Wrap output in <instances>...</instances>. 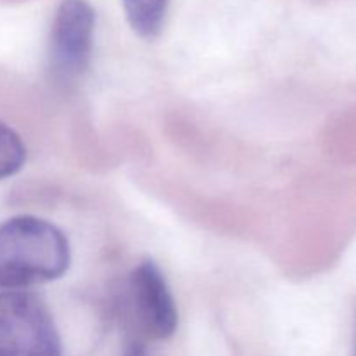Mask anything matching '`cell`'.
<instances>
[{
    "mask_svg": "<svg viewBox=\"0 0 356 356\" xmlns=\"http://www.w3.org/2000/svg\"><path fill=\"white\" fill-rule=\"evenodd\" d=\"M72 252L65 233L35 216H16L0 225V289L24 291L58 280Z\"/></svg>",
    "mask_w": 356,
    "mask_h": 356,
    "instance_id": "cell-1",
    "label": "cell"
},
{
    "mask_svg": "<svg viewBox=\"0 0 356 356\" xmlns=\"http://www.w3.org/2000/svg\"><path fill=\"white\" fill-rule=\"evenodd\" d=\"M0 356H63L47 306L24 291H0Z\"/></svg>",
    "mask_w": 356,
    "mask_h": 356,
    "instance_id": "cell-2",
    "label": "cell"
},
{
    "mask_svg": "<svg viewBox=\"0 0 356 356\" xmlns=\"http://www.w3.org/2000/svg\"><path fill=\"white\" fill-rule=\"evenodd\" d=\"M94 28L96 13L87 0L59 3L49 40V70L58 82H75L89 68Z\"/></svg>",
    "mask_w": 356,
    "mask_h": 356,
    "instance_id": "cell-3",
    "label": "cell"
},
{
    "mask_svg": "<svg viewBox=\"0 0 356 356\" xmlns=\"http://www.w3.org/2000/svg\"><path fill=\"white\" fill-rule=\"evenodd\" d=\"M131 305L139 325L153 339H167L177 329V308L169 284L153 261L139 263L129 280Z\"/></svg>",
    "mask_w": 356,
    "mask_h": 356,
    "instance_id": "cell-4",
    "label": "cell"
},
{
    "mask_svg": "<svg viewBox=\"0 0 356 356\" xmlns=\"http://www.w3.org/2000/svg\"><path fill=\"white\" fill-rule=\"evenodd\" d=\"M170 0H122L125 17L132 30L143 38L160 33Z\"/></svg>",
    "mask_w": 356,
    "mask_h": 356,
    "instance_id": "cell-5",
    "label": "cell"
},
{
    "mask_svg": "<svg viewBox=\"0 0 356 356\" xmlns=\"http://www.w3.org/2000/svg\"><path fill=\"white\" fill-rule=\"evenodd\" d=\"M26 162V146L19 136L0 122V179L14 176Z\"/></svg>",
    "mask_w": 356,
    "mask_h": 356,
    "instance_id": "cell-6",
    "label": "cell"
},
{
    "mask_svg": "<svg viewBox=\"0 0 356 356\" xmlns=\"http://www.w3.org/2000/svg\"><path fill=\"white\" fill-rule=\"evenodd\" d=\"M124 356H146V350L141 343H132L131 346L125 350Z\"/></svg>",
    "mask_w": 356,
    "mask_h": 356,
    "instance_id": "cell-7",
    "label": "cell"
},
{
    "mask_svg": "<svg viewBox=\"0 0 356 356\" xmlns=\"http://www.w3.org/2000/svg\"><path fill=\"white\" fill-rule=\"evenodd\" d=\"M355 356H356V355H355Z\"/></svg>",
    "mask_w": 356,
    "mask_h": 356,
    "instance_id": "cell-8",
    "label": "cell"
}]
</instances>
